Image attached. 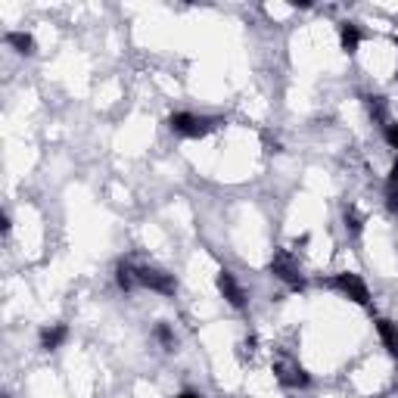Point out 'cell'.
<instances>
[{"mask_svg":"<svg viewBox=\"0 0 398 398\" xmlns=\"http://www.w3.org/2000/svg\"><path fill=\"white\" fill-rule=\"evenodd\" d=\"M386 140L392 150H398V124H386Z\"/></svg>","mask_w":398,"mask_h":398,"instance_id":"13","label":"cell"},{"mask_svg":"<svg viewBox=\"0 0 398 398\" xmlns=\"http://www.w3.org/2000/svg\"><path fill=\"white\" fill-rule=\"evenodd\" d=\"M333 290H339L346 299L358 302V305H370V290L358 274H349V271L346 274H336L333 277Z\"/></svg>","mask_w":398,"mask_h":398,"instance_id":"2","label":"cell"},{"mask_svg":"<svg viewBox=\"0 0 398 398\" xmlns=\"http://www.w3.org/2000/svg\"><path fill=\"white\" fill-rule=\"evenodd\" d=\"M339 41H342V50H346V53H355L358 50V44H361V31H358L355 22H342Z\"/></svg>","mask_w":398,"mask_h":398,"instance_id":"9","label":"cell"},{"mask_svg":"<svg viewBox=\"0 0 398 398\" xmlns=\"http://www.w3.org/2000/svg\"><path fill=\"white\" fill-rule=\"evenodd\" d=\"M137 283L146 286V290H153V293H162V295H171L177 290L175 277L165 274V271H159V268H137Z\"/></svg>","mask_w":398,"mask_h":398,"instance_id":"3","label":"cell"},{"mask_svg":"<svg viewBox=\"0 0 398 398\" xmlns=\"http://www.w3.org/2000/svg\"><path fill=\"white\" fill-rule=\"evenodd\" d=\"M386 206L392 215H398V187H389L386 190Z\"/></svg>","mask_w":398,"mask_h":398,"instance_id":"12","label":"cell"},{"mask_svg":"<svg viewBox=\"0 0 398 398\" xmlns=\"http://www.w3.org/2000/svg\"><path fill=\"white\" fill-rule=\"evenodd\" d=\"M115 280H119L122 290H134L137 286V268H131V264H119V268H115Z\"/></svg>","mask_w":398,"mask_h":398,"instance_id":"11","label":"cell"},{"mask_svg":"<svg viewBox=\"0 0 398 398\" xmlns=\"http://www.w3.org/2000/svg\"><path fill=\"white\" fill-rule=\"evenodd\" d=\"M271 271L283 280V283H290V286H295L299 290L305 280H302V274H299V262L293 259V255H286V252H277L274 255V262H271Z\"/></svg>","mask_w":398,"mask_h":398,"instance_id":"4","label":"cell"},{"mask_svg":"<svg viewBox=\"0 0 398 398\" xmlns=\"http://www.w3.org/2000/svg\"><path fill=\"white\" fill-rule=\"evenodd\" d=\"M377 333H380V339H383L386 352L398 358V324H392V321H386V317H383V321H377Z\"/></svg>","mask_w":398,"mask_h":398,"instance_id":"7","label":"cell"},{"mask_svg":"<svg viewBox=\"0 0 398 398\" xmlns=\"http://www.w3.org/2000/svg\"><path fill=\"white\" fill-rule=\"evenodd\" d=\"M6 44L16 47V53H35V37L25 35V31H10Z\"/></svg>","mask_w":398,"mask_h":398,"instance_id":"10","label":"cell"},{"mask_svg":"<svg viewBox=\"0 0 398 398\" xmlns=\"http://www.w3.org/2000/svg\"><path fill=\"white\" fill-rule=\"evenodd\" d=\"M274 373H277L280 383L290 386V389L308 386V373L302 370V364H295L293 358H283V361H277V364H274Z\"/></svg>","mask_w":398,"mask_h":398,"instance_id":"5","label":"cell"},{"mask_svg":"<svg viewBox=\"0 0 398 398\" xmlns=\"http://www.w3.org/2000/svg\"><path fill=\"white\" fill-rule=\"evenodd\" d=\"M168 128L175 131V134L181 137H206L209 131L215 128L212 119H206V115H193V112H175L168 119Z\"/></svg>","mask_w":398,"mask_h":398,"instance_id":"1","label":"cell"},{"mask_svg":"<svg viewBox=\"0 0 398 398\" xmlns=\"http://www.w3.org/2000/svg\"><path fill=\"white\" fill-rule=\"evenodd\" d=\"M177 398H199L197 392H184V395H177Z\"/></svg>","mask_w":398,"mask_h":398,"instance_id":"15","label":"cell"},{"mask_svg":"<svg viewBox=\"0 0 398 398\" xmlns=\"http://www.w3.org/2000/svg\"><path fill=\"white\" fill-rule=\"evenodd\" d=\"M66 336H69V330L62 324L47 327V330L41 333V349H44V352H53V349H59L62 342H66Z\"/></svg>","mask_w":398,"mask_h":398,"instance_id":"8","label":"cell"},{"mask_svg":"<svg viewBox=\"0 0 398 398\" xmlns=\"http://www.w3.org/2000/svg\"><path fill=\"white\" fill-rule=\"evenodd\" d=\"M218 290H221V295L230 302L233 308H243V305H246V293H243V286L237 283V277H233L230 271H221V274H218Z\"/></svg>","mask_w":398,"mask_h":398,"instance_id":"6","label":"cell"},{"mask_svg":"<svg viewBox=\"0 0 398 398\" xmlns=\"http://www.w3.org/2000/svg\"><path fill=\"white\" fill-rule=\"evenodd\" d=\"M389 187H398V159H395V165H392V175H389Z\"/></svg>","mask_w":398,"mask_h":398,"instance_id":"14","label":"cell"}]
</instances>
